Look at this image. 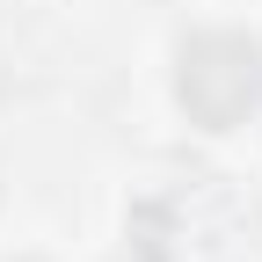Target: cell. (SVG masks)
I'll list each match as a JSON object with an SVG mask.
<instances>
[{"label":"cell","instance_id":"obj_1","mask_svg":"<svg viewBox=\"0 0 262 262\" xmlns=\"http://www.w3.org/2000/svg\"><path fill=\"white\" fill-rule=\"evenodd\" d=\"M262 95V51L248 37H204L196 51H182V102L204 124H233Z\"/></svg>","mask_w":262,"mask_h":262}]
</instances>
